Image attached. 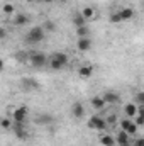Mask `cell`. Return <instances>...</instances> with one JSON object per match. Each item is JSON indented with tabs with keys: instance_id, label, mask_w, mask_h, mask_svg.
I'll use <instances>...</instances> for the list:
<instances>
[{
	"instance_id": "obj_12",
	"label": "cell",
	"mask_w": 144,
	"mask_h": 146,
	"mask_svg": "<svg viewBox=\"0 0 144 146\" xmlns=\"http://www.w3.org/2000/svg\"><path fill=\"white\" fill-rule=\"evenodd\" d=\"M53 122H54V117L51 114H48V112H41L36 117V124H39V126H49Z\"/></svg>"
},
{
	"instance_id": "obj_21",
	"label": "cell",
	"mask_w": 144,
	"mask_h": 146,
	"mask_svg": "<svg viewBox=\"0 0 144 146\" xmlns=\"http://www.w3.org/2000/svg\"><path fill=\"white\" fill-rule=\"evenodd\" d=\"M73 26H75V27H81V26H87V21L81 17V14H75V15H73Z\"/></svg>"
},
{
	"instance_id": "obj_6",
	"label": "cell",
	"mask_w": 144,
	"mask_h": 146,
	"mask_svg": "<svg viewBox=\"0 0 144 146\" xmlns=\"http://www.w3.org/2000/svg\"><path fill=\"white\" fill-rule=\"evenodd\" d=\"M27 107L26 106H19V107H15V109L12 110V119H14V122H26V119H27Z\"/></svg>"
},
{
	"instance_id": "obj_18",
	"label": "cell",
	"mask_w": 144,
	"mask_h": 146,
	"mask_svg": "<svg viewBox=\"0 0 144 146\" xmlns=\"http://www.w3.org/2000/svg\"><path fill=\"white\" fill-rule=\"evenodd\" d=\"M124 114H126V117H129V119H132L136 114H137V106L134 104V102H131V104H127L126 107H124Z\"/></svg>"
},
{
	"instance_id": "obj_25",
	"label": "cell",
	"mask_w": 144,
	"mask_h": 146,
	"mask_svg": "<svg viewBox=\"0 0 144 146\" xmlns=\"http://www.w3.org/2000/svg\"><path fill=\"white\" fill-rule=\"evenodd\" d=\"M134 104L136 106H143L144 104V92H137L136 97H134Z\"/></svg>"
},
{
	"instance_id": "obj_26",
	"label": "cell",
	"mask_w": 144,
	"mask_h": 146,
	"mask_svg": "<svg viewBox=\"0 0 144 146\" xmlns=\"http://www.w3.org/2000/svg\"><path fill=\"white\" fill-rule=\"evenodd\" d=\"M15 58H17V61H20V63H26V61L29 60V54H27V53H22V51H19V53L15 54Z\"/></svg>"
},
{
	"instance_id": "obj_30",
	"label": "cell",
	"mask_w": 144,
	"mask_h": 146,
	"mask_svg": "<svg viewBox=\"0 0 144 146\" xmlns=\"http://www.w3.org/2000/svg\"><path fill=\"white\" fill-rule=\"evenodd\" d=\"M5 36H7V31L3 27H0V39H5Z\"/></svg>"
},
{
	"instance_id": "obj_24",
	"label": "cell",
	"mask_w": 144,
	"mask_h": 146,
	"mask_svg": "<svg viewBox=\"0 0 144 146\" xmlns=\"http://www.w3.org/2000/svg\"><path fill=\"white\" fill-rule=\"evenodd\" d=\"M0 127H2V129H12V121H10L9 117L0 119Z\"/></svg>"
},
{
	"instance_id": "obj_27",
	"label": "cell",
	"mask_w": 144,
	"mask_h": 146,
	"mask_svg": "<svg viewBox=\"0 0 144 146\" xmlns=\"http://www.w3.org/2000/svg\"><path fill=\"white\" fill-rule=\"evenodd\" d=\"M2 10H3V14L10 15V14H14V5H12V3H5V5L2 7Z\"/></svg>"
},
{
	"instance_id": "obj_9",
	"label": "cell",
	"mask_w": 144,
	"mask_h": 146,
	"mask_svg": "<svg viewBox=\"0 0 144 146\" xmlns=\"http://www.w3.org/2000/svg\"><path fill=\"white\" fill-rule=\"evenodd\" d=\"M115 139V145H119V146H131V141H132V136H129L126 131H119L117 133V136L114 138Z\"/></svg>"
},
{
	"instance_id": "obj_3",
	"label": "cell",
	"mask_w": 144,
	"mask_h": 146,
	"mask_svg": "<svg viewBox=\"0 0 144 146\" xmlns=\"http://www.w3.org/2000/svg\"><path fill=\"white\" fill-rule=\"evenodd\" d=\"M34 68H42V66H46L48 65V56L44 54V53H41V51H34V53H31L29 54V60H27Z\"/></svg>"
},
{
	"instance_id": "obj_22",
	"label": "cell",
	"mask_w": 144,
	"mask_h": 146,
	"mask_svg": "<svg viewBox=\"0 0 144 146\" xmlns=\"http://www.w3.org/2000/svg\"><path fill=\"white\" fill-rule=\"evenodd\" d=\"M41 27L44 29V33H54V31H56V24H54L53 21H46L44 26H41Z\"/></svg>"
},
{
	"instance_id": "obj_19",
	"label": "cell",
	"mask_w": 144,
	"mask_h": 146,
	"mask_svg": "<svg viewBox=\"0 0 144 146\" xmlns=\"http://www.w3.org/2000/svg\"><path fill=\"white\" fill-rule=\"evenodd\" d=\"M98 141H100L102 146H115V139H114V136H110V134H102Z\"/></svg>"
},
{
	"instance_id": "obj_20",
	"label": "cell",
	"mask_w": 144,
	"mask_h": 146,
	"mask_svg": "<svg viewBox=\"0 0 144 146\" xmlns=\"http://www.w3.org/2000/svg\"><path fill=\"white\" fill-rule=\"evenodd\" d=\"M27 21H29V19H27L26 14H17V15L12 19V22H14L15 26H24V24H27Z\"/></svg>"
},
{
	"instance_id": "obj_32",
	"label": "cell",
	"mask_w": 144,
	"mask_h": 146,
	"mask_svg": "<svg viewBox=\"0 0 144 146\" xmlns=\"http://www.w3.org/2000/svg\"><path fill=\"white\" fill-rule=\"evenodd\" d=\"M41 2H44V3H51L53 0H41Z\"/></svg>"
},
{
	"instance_id": "obj_16",
	"label": "cell",
	"mask_w": 144,
	"mask_h": 146,
	"mask_svg": "<svg viewBox=\"0 0 144 146\" xmlns=\"http://www.w3.org/2000/svg\"><path fill=\"white\" fill-rule=\"evenodd\" d=\"M93 75V66L92 65H83L78 68V76L80 78H90Z\"/></svg>"
},
{
	"instance_id": "obj_1",
	"label": "cell",
	"mask_w": 144,
	"mask_h": 146,
	"mask_svg": "<svg viewBox=\"0 0 144 146\" xmlns=\"http://www.w3.org/2000/svg\"><path fill=\"white\" fill-rule=\"evenodd\" d=\"M68 61H70V58H68L66 53H53L48 58V65L46 66H49L51 70H63L68 65Z\"/></svg>"
},
{
	"instance_id": "obj_28",
	"label": "cell",
	"mask_w": 144,
	"mask_h": 146,
	"mask_svg": "<svg viewBox=\"0 0 144 146\" xmlns=\"http://www.w3.org/2000/svg\"><path fill=\"white\" fill-rule=\"evenodd\" d=\"M131 146H144V139L143 138H136L131 141Z\"/></svg>"
},
{
	"instance_id": "obj_29",
	"label": "cell",
	"mask_w": 144,
	"mask_h": 146,
	"mask_svg": "<svg viewBox=\"0 0 144 146\" xmlns=\"http://www.w3.org/2000/svg\"><path fill=\"white\" fill-rule=\"evenodd\" d=\"M110 22H112V24H117V22H122V21H120V17H119V14H117V12H115V14H112V15H110Z\"/></svg>"
},
{
	"instance_id": "obj_23",
	"label": "cell",
	"mask_w": 144,
	"mask_h": 146,
	"mask_svg": "<svg viewBox=\"0 0 144 146\" xmlns=\"http://www.w3.org/2000/svg\"><path fill=\"white\" fill-rule=\"evenodd\" d=\"M90 34V29L87 26H81V27H76V36L78 37H88Z\"/></svg>"
},
{
	"instance_id": "obj_11",
	"label": "cell",
	"mask_w": 144,
	"mask_h": 146,
	"mask_svg": "<svg viewBox=\"0 0 144 146\" xmlns=\"http://www.w3.org/2000/svg\"><path fill=\"white\" fill-rule=\"evenodd\" d=\"M92 39L90 36L88 37H78V42H76V48H78V51H81V53H87V51H90L92 49Z\"/></svg>"
},
{
	"instance_id": "obj_10",
	"label": "cell",
	"mask_w": 144,
	"mask_h": 146,
	"mask_svg": "<svg viewBox=\"0 0 144 146\" xmlns=\"http://www.w3.org/2000/svg\"><path fill=\"white\" fill-rule=\"evenodd\" d=\"M102 99H104L105 106H115V104L120 102V95H119L117 92H105V94L102 95Z\"/></svg>"
},
{
	"instance_id": "obj_8",
	"label": "cell",
	"mask_w": 144,
	"mask_h": 146,
	"mask_svg": "<svg viewBox=\"0 0 144 146\" xmlns=\"http://www.w3.org/2000/svg\"><path fill=\"white\" fill-rule=\"evenodd\" d=\"M20 87H22V90H26V92H34V90L39 88V82H37L36 78L26 76V78L20 80Z\"/></svg>"
},
{
	"instance_id": "obj_17",
	"label": "cell",
	"mask_w": 144,
	"mask_h": 146,
	"mask_svg": "<svg viewBox=\"0 0 144 146\" xmlns=\"http://www.w3.org/2000/svg\"><path fill=\"white\" fill-rule=\"evenodd\" d=\"M90 104H92V106H93L97 110L105 109V102H104L102 95H95V97H92V99H90Z\"/></svg>"
},
{
	"instance_id": "obj_2",
	"label": "cell",
	"mask_w": 144,
	"mask_h": 146,
	"mask_svg": "<svg viewBox=\"0 0 144 146\" xmlns=\"http://www.w3.org/2000/svg\"><path fill=\"white\" fill-rule=\"evenodd\" d=\"M44 37H46L44 29H42L41 26H36V27H32V29L26 34V41H27L29 44H39V42L44 41Z\"/></svg>"
},
{
	"instance_id": "obj_15",
	"label": "cell",
	"mask_w": 144,
	"mask_h": 146,
	"mask_svg": "<svg viewBox=\"0 0 144 146\" xmlns=\"http://www.w3.org/2000/svg\"><path fill=\"white\" fill-rule=\"evenodd\" d=\"M71 114H73V117L81 119V117L85 115V107H83V104H81V102H75L71 106Z\"/></svg>"
},
{
	"instance_id": "obj_14",
	"label": "cell",
	"mask_w": 144,
	"mask_h": 146,
	"mask_svg": "<svg viewBox=\"0 0 144 146\" xmlns=\"http://www.w3.org/2000/svg\"><path fill=\"white\" fill-rule=\"evenodd\" d=\"M117 14H119V17H120V21H122V22H126V21H131V19H134V15H136V12H134L131 7L120 9Z\"/></svg>"
},
{
	"instance_id": "obj_5",
	"label": "cell",
	"mask_w": 144,
	"mask_h": 146,
	"mask_svg": "<svg viewBox=\"0 0 144 146\" xmlns=\"http://www.w3.org/2000/svg\"><path fill=\"white\" fill-rule=\"evenodd\" d=\"M120 129H122V131H126L129 136H134V134L137 133V129H139V127L134 124V121H132V119L126 117V119H122V121H120Z\"/></svg>"
},
{
	"instance_id": "obj_4",
	"label": "cell",
	"mask_w": 144,
	"mask_h": 146,
	"mask_svg": "<svg viewBox=\"0 0 144 146\" xmlns=\"http://www.w3.org/2000/svg\"><path fill=\"white\" fill-rule=\"evenodd\" d=\"M88 127L95 129V131H104V129H107V121L104 117H100V115L95 114V115H92L88 119Z\"/></svg>"
},
{
	"instance_id": "obj_33",
	"label": "cell",
	"mask_w": 144,
	"mask_h": 146,
	"mask_svg": "<svg viewBox=\"0 0 144 146\" xmlns=\"http://www.w3.org/2000/svg\"><path fill=\"white\" fill-rule=\"evenodd\" d=\"M24 2H41V0H24Z\"/></svg>"
},
{
	"instance_id": "obj_31",
	"label": "cell",
	"mask_w": 144,
	"mask_h": 146,
	"mask_svg": "<svg viewBox=\"0 0 144 146\" xmlns=\"http://www.w3.org/2000/svg\"><path fill=\"white\" fill-rule=\"evenodd\" d=\"M3 70V60H0V72Z\"/></svg>"
},
{
	"instance_id": "obj_13",
	"label": "cell",
	"mask_w": 144,
	"mask_h": 146,
	"mask_svg": "<svg viewBox=\"0 0 144 146\" xmlns=\"http://www.w3.org/2000/svg\"><path fill=\"white\" fill-rule=\"evenodd\" d=\"M80 14H81V17H83L87 22H88V21H95V19H97V10H95L93 7H90V5L83 7Z\"/></svg>"
},
{
	"instance_id": "obj_7",
	"label": "cell",
	"mask_w": 144,
	"mask_h": 146,
	"mask_svg": "<svg viewBox=\"0 0 144 146\" xmlns=\"http://www.w3.org/2000/svg\"><path fill=\"white\" fill-rule=\"evenodd\" d=\"M12 131H14L15 136L20 138V139H27V138H29V133H27L26 122H12Z\"/></svg>"
}]
</instances>
